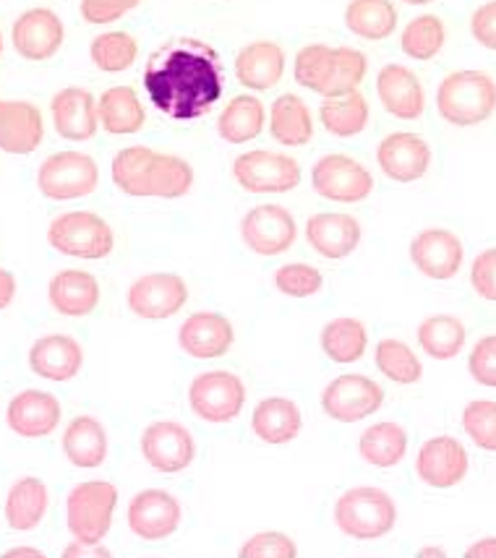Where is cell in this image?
I'll return each instance as SVG.
<instances>
[{"mask_svg": "<svg viewBox=\"0 0 496 558\" xmlns=\"http://www.w3.org/2000/svg\"><path fill=\"white\" fill-rule=\"evenodd\" d=\"M48 243L61 256L102 262L116 248V232H112L108 219L95 215V211L71 209L52 219L48 228Z\"/></svg>", "mask_w": 496, "mask_h": 558, "instance_id": "cell-4", "label": "cell"}, {"mask_svg": "<svg viewBox=\"0 0 496 558\" xmlns=\"http://www.w3.org/2000/svg\"><path fill=\"white\" fill-rule=\"evenodd\" d=\"M374 363L382 376H387L395 384H402V387L419 384L423 376V363L415 355V350L408 342L395 340V337H385V340L376 342Z\"/></svg>", "mask_w": 496, "mask_h": 558, "instance_id": "cell-41", "label": "cell"}, {"mask_svg": "<svg viewBox=\"0 0 496 558\" xmlns=\"http://www.w3.org/2000/svg\"><path fill=\"white\" fill-rule=\"evenodd\" d=\"M99 185L97 159L87 151H52L37 168V189L50 202H76L87 198Z\"/></svg>", "mask_w": 496, "mask_h": 558, "instance_id": "cell-6", "label": "cell"}, {"mask_svg": "<svg viewBox=\"0 0 496 558\" xmlns=\"http://www.w3.org/2000/svg\"><path fill=\"white\" fill-rule=\"evenodd\" d=\"M189 303L186 279L176 271H149L131 282L125 292V305L138 318L147 322H162L181 314L183 305Z\"/></svg>", "mask_w": 496, "mask_h": 558, "instance_id": "cell-10", "label": "cell"}, {"mask_svg": "<svg viewBox=\"0 0 496 558\" xmlns=\"http://www.w3.org/2000/svg\"><path fill=\"white\" fill-rule=\"evenodd\" d=\"M97 112L99 125L110 136L138 134L144 129V123H147V110H144L142 97L129 84H118L105 89L102 97L97 99Z\"/></svg>", "mask_w": 496, "mask_h": 558, "instance_id": "cell-29", "label": "cell"}, {"mask_svg": "<svg viewBox=\"0 0 496 558\" xmlns=\"http://www.w3.org/2000/svg\"><path fill=\"white\" fill-rule=\"evenodd\" d=\"M61 447L74 468L95 470L108 460V430L92 415H78L65 425Z\"/></svg>", "mask_w": 496, "mask_h": 558, "instance_id": "cell-30", "label": "cell"}, {"mask_svg": "<svg viewBox=\"0 0 496 558\" xmlns=\"http://www.w3.org/2000/svg\"><path fill=\"white\" fill-rule=\"evenodd\" d=\"M447 43V26L436 13H423L408 22L400 35V50L406 52L410 61H434Z\"/></svg>", "mask_w": 496, "mask_h": 558, "instance_id": "cell-40", "label": "cell"}, {"mask_svg": "<svg viewBox=\"0 0 496 558\" xmlns=\"http://www.w3.org/2000/svg\"><path fill=\"white\" fill-rule=\"evenodd\" d=\"M471 35L481 48L496 52V0H488L473 11Z\"/></svg>", "mask_w": 496, "mask_h": 558, "instance_id": "cell-52", "label": "cell"}, {"mask_svg": "<svg viewBox=\"0 0 496 558\" xmlns=\"http://www.w3.org/2000/svg\"><path fill=\"white\" fill-rule=\"evenodd\" d=\"M144 89L149 102L173 121H198L225 95L220 56L194 37L165 43L144 69Z\"/></svg>", "mask_w": 496, "mask_h": 558, "instance_id": "cell-1", "label": "cell"}, {"mask_svg": "<svg viewBox=\"0 0 496 558\" xmlns=\"http://www.w3.org/2000/svg\"><path fill=\"white\" fill-rule=\"evenodd\" d=\"M471 284L475 295L496 303V248L481 251L471 264Z\"/></svg>", "mask_w": 496, "mask_h": 558, "instance_id": "cell-51", "label": "cell"}, {"mask_svg": "<svg viewBox=\"0 0 496 558\" xmlns=\"http://www.w3.org/2000/svg\"><path fill=\"white\" fill-rule=\"evenodd\" d=\"M118 488L108 481L76 483L65 496V522L74 541L102 543L112 527Z\"/></svg>", "mask_w": 496, "mask_h": 558, "instance_id": "cell-5", "label": "cell"}, {"mask_svg": "<svg viewBox=\"0 0 496 558\" xmlns=\"http://www.w3.org/2000/svg\"><path fill=\"white\" fill-rule=\"evenodd\" d=\"M29 368L48 381H71L84 368V348L71 335L39 337L29 348Z\"/></svg>", "mask_w": 496, "mask_h": 558, "instance_id": "cell-27", "label": "cell"}, {"mask_svg": "<svg viewBox=\"0 0 496 558\" xmlns=\"http://www.w3.org/2000/svg\"><path fill=\"white\" fill-rule=\"evenodd\" d=\"M50 509V490L39 477H19L5 496L3 514L13 533H32Z\"/></svg>", "mask_w": 496, "mask_h": 558, "instance_id": "cell-31", "label": "cell"}, {"mask_svg": "<svg viewBox=\"0 0 496 558\" xmlns=\"http://www.w3.org/2000/svg\"><path fill=\"white\" fill-rule=\"evenodd\" d=\"M432 146L413 131H395L376 146V165L395 183H415L432 168Z\"/></svg>", "mask_w": 496, "mask_h": 558, "instance_id": "cell-18", "label": "cell"}, {"mask_svg": "<svg viewBox=\"0 0 496 558\" xmlns=\"http://www.w3.org/2000/svg\"><path fill=\"white\" fill-rule=\"evenodd\" d=\"M286 50L273 39H256L235 56V78L249 92H269L286 76Z\"/></svg>", "mask_w": 496, "mask_h": 558, "instance_id": "cell-25", "label": "cell"}, {"mask_svg": "<svg viewBox=\"0 0 496 558\" xmlns=\"http://www.w3.org/2000/svg\"><path fill=\"white\" fill-rule=\"evenodd\" d=\"M5 556H11V558H16V556H32V558H43L45 554L39 548H11V550H5Z\"/></svg>", "mask_w": 496, "mask_h": 558, "instance_id": "cell-56", "label": "cell"}, {"mask_svg": "<svg viewBox=\"0 0 496 558\" xmlns=\"http://www.w3.org/2000/svg\"><path fill=\"white\" fill-rule=\"evenodd\" d=\"M235 342V329L228 316L217 311H198L191 314L178 329V344L194 361H215L228 355Z\"/></svg>", "mask_w": 496, "mask_h": 558, "instance_id": "cell-20", "label": "cell"}, {"mask_svg": "<svg viewBox=\"0 0 496 558\" xmlns=\"http://www.w3.org/2000/svg\"><path fill=\"white\" fill-rule=\"evenodd\" d=\"M468 329L458 316L436 314L419 324V344L434 361H452L465 350Z\"/></svg>", "mask_w": 496, "mask_h": 558, "instance_id": "cell-38", "label": "cell"}, {"mask_svg": "<svg viewBox=\"0 0 496 558\" xmlns=\"http://www.w3.org/2000/svg\"><path fill=\"white\" fill-rule=\"evenodd\" d=\"M419 556H445V550H441V548H423V550H419Z\"/></svg>", "mask_w": 496, "mask_h": 558, "instance_id": "cell-57", "label": "cell"}, {"mask_svg": "<svg viewBox=\"0 0 496 558\" xmlns=\"http://www.w3.org/2000/svg\"><path fill=\"white\" fill-rule=\"evenodd\" d=\"M142 454L152 470L165 475L183 473L196 457L194 436L178 421H155L142 434Z\"/></svg>", "mask_w": 496, "mask_h": 558, "instance_id": "cell-14", "label": "cell"}, {"mask_svg": "<svg viewBox=\"0 0 496 558\" xmlns=\"http://www.w3.org/2000/svg\"><path fill=\"white\" fill-rule=\"evenodd\" d=\"M189 404L202 421L233 423L246 404V384L230 371H204L189 384Z\"/></svg>", "mask_w": 496, "mask_h": 558, "instance_id": "cell-8", "label": "cell"}, {"mask_svg": "<svg viewBox=\"0 0 496 558\" xmlns=\"http://www.w3.org/2000/svg\"><path fill=\"white\" fill-rule=\"evenodd\" d=\"M368 73V58L363 56L361 50L348 48H335V58H332V76H329L327 92L324 97H340V95H350V92H359L363 78Z\"/></svg>", "mask_w": 496, "mask_h": 558, "instance_id": "cell-45", "label": "cell"}, {"mask_svg": "<svg viewBox=\"0 0 496 558\" xmlns=\"http://www.w3.org/2000/svg\"><path fill=\"white\" fill-rule=\"evenodd\" d=\"M298 546L286 533H256L241 546V558H295Z\"/></svg>", "mask_w": 496, "mask_h": 558, "instance_id": "cell-48", "label": "cell"}, {"mask_svg": "<svg viewBox=\"0 0 496 558\" xmlns=\"http://www.w3.org/2000/svg\"><path fill=\"white\" fill-rule=\"evenodd\" d=\"M301 428V408L293 400H288V397H267L251 413V430L269 447H282V444L295 441Z\"/></svg>", "mask_w": 496, "mask_h": 558, "instance_id": "cell-28", "label": "cell"}, {"mask_svg": "<svg viewBox=\"0 0 496 558\" xmlns=\"http://www.w3.org/2000/svg\"><path fill=\"white\" fill-rule=\"evenodd\" d=\"M273 282L277 292L288 298H311L316 292H322L324 288V275L314 264L306 262H293V264H282V267L275 269Z\"/></svg>", "mask_w": 496, "mask_h": 558, "instance_id": "cell-46", "label": "cell"}, {"mask_svg": "<svg viewBox=\"0 0 496 558\" xmlns=\"http://www.w3.org/2000/svg\"><path fill=\"white\" fill-rule=\"evenodd\" d=\"M368 118H372V108H368V99L361 95V89L340 97H324L319 108L324 131L337 138H353L363 134Z\"/></svg>", "mask_w": 496, "mask_h": 558, "instance_id": "cell-36", "label": "cell"}, {"mask_svg": "<svg viewBox=\"0 0 496 558\" xmlns=\"http://www.w3.org/2000/svg\"><path fill=\"white\" fill-rule=\"evenodd\" d=\"M50 116L56 134L65 142H89L99 131L97 97L84 86H65L56 92L50 102Z\"/></svg>", "mask_w": 496, "mask_h": 558, "instance_id": "cell-21", "label": "cell"}, {"mask_svg": "<svg viewBox=\"0 0 496 558\" xmlns=\"http://www.w3.org/2000/svg\"><path fill=\"white\" fill-rule=\"evenodd\" d=\"M152 155H155V149L144 144L125 146V149L116 151V157H112V165H110V178L121 194L144 198V181H147V168H149Z\"/></svg>", "mask_w": 496, "mask_h": 558, "instance_id": "cell-42", "label": "cell"}, {"mask_svg": "<svg viewBox=\"0 0 496 558\" xmlns=\"http://www.w3.org/2000/svg\"><path fill=\"white\" fill-rule=\"evenodd\" d=\"M335 524L353 541H379L397 524V504L387 490L374 486L350 488L335 501Z\"/></svg>", "mask_w": 496, "mask_h": 558, "instance_id": "cell-3", "label": "cell"}, {"mask_svg": "<svg viewBox=\"0 0 496 558\" xmlns=\"http://www.w3.org/2000/svg\"><path fill=\"white\" fill-rule=\"evenodd\" d=\"M471 470V457L455 436H434L421 444L415 454V475L428 488H455L465 481Z\"/></svg>", "mask_w": 496, "mask_h": 558, "instance_id": "cell-15", "label": "cell"}, {"mask_svg": "<svg viewBox=\"0 0 496 558\" xmlns=\"http://www.w3.org/2000/svg\"><path fill=\"white\" fill-rule=\"evenodd\" d=\"M402 3H406V5H428V3H434V0H402Z\"/></svg>", "mask_w": 496, "mask_h": 558, "instance_id": "cell-58", "label": "cell"}, {"mask_svg": "<svg viewBox=\"0 0 496 558\" xmlns=\"http://www.w3.org/2000/svg\"><path fill=\"white\" fill-rule=\"evenodd\" d=\"M0 56H3V32H0Z\"/></svg>", "mask_w": 496, "mask_h": 558, "instance_id": "cell-59", "label": "cell"}, {"mask_svg": "<svg viewBox=\"0 0 496 558\" xmlns=\"http://www.w3.org/2000/svg\"><path fill=\"white\" fill-rule=\"evenodd\" d=\"M311 185L335 204H361L374 194V175L366 165L348 155H324L311 168Z\"/></svg>", "mask_w": 496, "mask_h": 558, "instance_id": "cell-9", "label": "cell"}, {"mask_svg": "<svg viewBox=\"0 0 496 558\" xmlns=\"http://www.w3.org/2000/svg\"><path fill=\"white\" fill-rule=\"evenodd\" d=\"M436 112L458 129L486 123L496 112V78L486 71H452L436 89Z\"/></svg>", "mask_w": 496, "mask_h": 558, "instance_id": "cell-2", "label": "cell"}, {"mask_svg": "<svg viewBox=\"0 0 496 558\" xmlns=\"http://www.w3.org/2000/svg\"><path fill=\"white\" fill-rule=\"evenodd\" d=\"M129 530L144 543H162L181 527L183 509L173 494L162 488H147L129 501Z\"/></svg>", "mask_w": 496, "mask_h": 558, "instance_id": "cell-13", "label": "cell"}, {"mask_svg": "<svg viewBox=\"0 0 496 558\" xmlns=\"http://www.w3.org/2000/svg\"><path fill=\"white\" fill-rule=\"evenodd\" d=\"M385 389L363 374H342L322 391V408L337 423H359L379 413Z\"/></svg>", "mask_w": 496, "mask_h": 558, "instance_id": "cell-11", "label": "cell"}, {"mask_svg": "<svg viewBox=\"0 0 496 558\" xmlns=\"http://www.w3.org/2000/svg\"><path fill=\"white\" fill-rule=\"evenodd\" d=\"M359 454L372 468H397L408 454V430L392 421L368 425L359 438Z\"/></svg>", "mask_w": 496, "mask_h": 558, "instance_id": "cell-35", "label": "cell"}, {"mask_svg": "<svg viewBox=\"0 0 496 558\" xmlns=\"http://www.w3.org/2000/svg\"><path fill=\"white\" fill-rule=\"evenodd\" d=\"M410 262L426 279L447 282L465 264V245L452 230L426 228L410 241Z\"/></svg>", "mask_w": 496, "mask_h": 558, "instance_id": "cell-17", "label": "cell"}, {"mask_svg": "<svg viewBox=\"0 0 496 558\" xmlns=\"http://www.w3.org/2000/svg\"><path fill=\"white\" fill-rule=\"evenodd\" d=\"M233 178L246 194H288L303 181L301 162L286 151L251 149L235 157Z\"/></svg>", "mask_w": 496, "mask_h": 558, "instance_id": "cell-7", "label": "cell"}, {"mask_svg": "<svg viewBox=\"0 0 496 558\" xmlns=\"http://www.w3.org/2000/svg\"><path fill=\"white\" fill-rule=\"evenodd\" d=\"M45 138V121L37 105L26 99H0V151L35 155Z\"/></svg>", "mask_w": 496, "mask_h": 558, "instance_id": "cell-24", "label": "cell"}, {"mask_svg": "<svg viewBox=\"0 0 496 558\" xmlns=\"http://www.w3.org/2000/svg\"><path fill=\"white\" fill-rule=\"evenodd\" d=\"M142 0H78V13L87 24L102 26L123 19L125 13L138 9Z\"/></svg>", "mask_w": 496, "mask_h": 558, "instance_id": "cell-50", "label": "cell"}, {"mask_svg": "<svg viewBox=\"0 0 496 558\" xmlns=\"http://www.w3.org/2000/svg\"><path fill=\"white\" fill-rule=\"evenodd\" d=\"M468 371L481 387L496 389V335L481 337L468 355Z\"/></svg>", "mask_w": 496, "mask_h": 558, "instance_id": "cell-49", "label": "cell"}, {"mask_svg": "<svg viewBox=\"0 0 496 558\" xmlns=\"http://www.w3.org/2000/svg\"><path fill=\"white\" fill-rule=\"evenodd\" d=\"M16 298V277L13 271L0 267V311H5Z\"/></svg>", "mask_w": 496, "mask_h": 558, "instance_id": "cell-53", "label": "cell"}, {"mask_svg": "<svg viewBox=\"0 0 496 558\" xmlns=\"http://www.w3.org/2000/svg\"><path fill=\"white\" fill-rule=\"evenodd\" d=\"M267 125V108L256 95H235L217 118V134L222 142L241 146L262 136Z\"/></svg>", "mask_w": 496, "mask_h": 558, "instance_id": "cell-32", "label": "cell"}, {"mask_svg": "<svg viewBox=\"0 0 496 558\" xmlns=\"http://www.w3.org/2000/svg\"><path fill=\"white\" fill-rule=\"evenodd\" d=\"M194 168L189 159L178 155L155 151L149 159L147 181H144V198H183L194 189Z\"/></svg>", "mask_w": 496, "mask_h": 558, "instance_id": "cell-34", "label": "cell"}, {"mask_svg": "<svg viewBox=\"0 0 496 558\" xmlns=\"http://www.w3.org/2000/svg\"><path fill=\"white\" fill-rule=\"evenodd\" d=\"M63 417V408L56 395L43 389H24L11 397L5 410V423L22 438H45L58 428Z\"/></svg>", "mask_w": 496, "mask_h": 558, "instance_id": "cell-23", "label": "cell"}, {"mask_svg": "<svg viewBox=\"0 0 496 558\" xmlns=\"http://www.w3.org/2000/svg\"><path fill=\"white\" fill-rule=\"evenodd\" d=\"M269 136L280 146H306L314 138V118L306 99L280 95L269 105Z\"/></svg>", "mask_w": 496, "mask_h": 558, "instance_id": "cell-33", "label": "cell"}, {"mask_svg": "<svg viewBox=\"0 0 496 558\" xmlns=\"http://www.w3.org/2000/svg\"><path fill=\"white\" fill-rule=\"evenodd\" d=\"M63 556H110V550L102 546V543H82V541H76V543H71L69 548L63 550Z\"/></svg>", "mask_w": 496, "mask_h": 558, "instance_id": "cell-54", "label": "cell"}, {"mask_svg": "<svg viewBox=\"0 0 496 558\" xmlns=\"http://www.w3.org/2000/svg\"><path fill=\"white\" fill-rule=\"evenodd\" d=\"M322 350L324 355L332 363L350 365L361 361L363 352L368 348V331L363 327V322L353 316H340L332 318V322L324 324L322 329Z\"/></svg>", "mask_w": 496, "mask_h": 558, "instance_id": "cell-39", "label": "cell"}, {"mask_svg": "<svg viewBox=\"0 0 496 558\" xmlns=\"http://www.w3.org/2000/svg\"><path fill=\"white\" fill-rule=\"evenodd\" d=\"M468 558H496V537H484L465 550Z\"/></svg>", "mask_w": 496, "mask_h": 558, "instance_id": "cell-55", "label": "cell"}, {"mask_svg": "<svg viewBox=\"0 0 496 558\" xmlns=\"http://www.w3.org/2000/svg\"><path fill=\"white\" fill-rule=\"evenodd\" d=\"M65 26L52 9H29L11 26V43L19 58L29 63H45L63 48Z\"/></svg>", "mask_w": 496, "mask_h": 558, "instance_id": "cell-16", "label": "cell"}, {"mask_svg": "<svg viewBox=\"0 0 496 558\" xmlns=\"http://www.w3.org/2000/svg\"><path fill=\"white\" fill-rule=\"evenodd\" d=\"M298 222L280 204H259L241 219V241L251 254L273 258L293 248Z\"/></svg>", "mask_w": 496, "mask_h": 558, "instance_id": "cell-12", "label": "cell"}, {"mask_svg": "<svg viewBox=\"0 0 496 558\" xmlns=\"http://www.w3.org/2000/svg\"><path fill=\"white\" fill-rule=\"evenodd\" d=\"M332 58H335V48H329V45H322V43L306 45V48L298 50L293 61L295 84H301L303 89H311L324 97L329 76H332Z\"/></svg>", "mask_w": 496, "mask_h": 558, "instance_id": "cell-44", "label": "cell"}, {"mask_svg": "<svg viewBox=\"0 0 496 558\" xmlns=\"http://www.w3.org/2000/svg\"><path fill=\"white\" fill-rule=\"evenodd\" d=\"M361 222L348 211H319L306 222V243L329 262H342L361 245Z\"/></svg>", "mask_w": 496, "mask_h": 558, "instance_id": "cell-22", "label": "cell"}, {"mask_svg": "<svg viewBox=\"0 0 496 558\" xmlns=\"http://www.w3.org/2000/svg\"><path fill=\"white\" fill-rule=\"evenodd\" d=\"M462 430L479 449L496 451V400H473L462 410Z\"/></svg>", "mask_w": 496, "mask_h": 558, "instance_id": "cell-47", "label": "cell"}, {"mask_svg": "<svg viewBox=\"0 0 496 558\" xmlns=\"http://www.w3.org/2000/svg\"><path fill=\"white\" fill-rule=\"evenodd\" d=\"M376 97L397 121H419L426 112V89L415 71L402 63H387L376 73Z\"/></svg>", "mask_w": 496, "mask_h": 558, "instance_id": "cell-19", "label": "cell"}, {"mask_svg": "<svg viewBox=\"0 0 496 558\" xmlns=\"http://www.w3.org/2000/svg\"><path fill=\"white\" fill-rule=\"evenodd\" d=\"M397 9L392 0H350L346 9V26L350 35L382 43L397 29Z\"/></svg>", "mask_w": 496, "mask_h": 558, "instance_id": "cell-37", "label": "cell"}, {"mask_svg": "<svg viewBox=\"0 0 496 558\" xmlns=\"http://www.w3.org/2000/svg\"><path fill=\"white\" fill-rule=\"evenodd\" d=\"M99 298H102V290L92 271L61 269L48 282V301L61 316L82 318L95 314Z\"/></svg>", "mask_w": 496, "mask_h": 558, "instance_id": "cell-26", "label": "cell"}, {"mask_svg": "<svg viewBox=\"0 0 496 558\" xmlns=\"http://www.w3.org/2000/svg\"><path fill=\"white\" fill-rule=\"evenodd\" d=\"M89 58L99 71L123 73L136 63L138 43L129 32H105L92 39Z\"/></svg>", "mask_w": 496, "mask_h": 558, "instance_id": "cell-43", "label": "cell"}]
</instances>
